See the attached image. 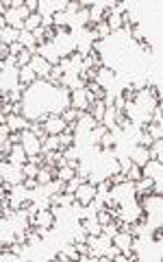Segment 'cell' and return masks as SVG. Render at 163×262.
I'll use <instances>...</instances> for the list:
<instances>
[{
	"mask_svg": "<svg viewBox=\"0 0 163 262\" xmlns=\"http://www.w3.org/2000/svg\"><path fill=\"white\" fill-rule=\"evenodd\" d=\"M142 210L148 216V227L154 230V240H163V194H146L142 199Z\"/></svg>",
	"mask_w": 163,
	"mask_h": 262,
	"instance_id": "6da1fadb",
	"label": "cell"
},
{
	"mask_svg": "<svg viewBox=\"0 0 163 262\" xmlns=\"http://www.w3.org/2000/svg\"><path fill=\"white\" fill-rule=\"evenodd\" d=\"M0 177H3V192L11 190L13 186L24 184L26 181L24 166H16V164H11L9 159L3 157V162H0Z\"/></svg>",
	"mask_w": 163,
	"mask_h": 262,
	"instance_id": "7a4b0ae2",
	"label": "cell"
},
{
	"mask_svg": "<svg viewBox=\"0 0 163 262\" xmlns=\"http://www.w3.org/2000/svg\"><path fill=\"white\" fill-rule=\"evenodd\" d=\"M142 177L152 179V192L163 194V162L161 159H148L142 166Z\"/></svg>",
	"mask_w": 163,
	"mask_h": 262,
	"instance_id": "3957f363",
	"label": "cell"
},
{
	"mask_svg": "<svg viewBox=\"0 0 163 262\" xmlns=\"http://www.w3.org/2000/svg\"><path fill=\"white\" fill-rule=\"evenodd\" d=\"M96 103V96L94 92H90L87 87H80V90H74L72 92V107L78 109V112H90Z\"/></svg>",
	"mask_w": 163,
	"mask_h": 262,
	"instance_id": "277c9868",
	"label": "cell"
},
{
	"mask_svg": "<svg viewBox=\"0 0 163 262\" xmlns=\"http://www.w3.org/2000/svg\"><path fill=\"white\" fill-rule=\"evenodd\" d=\"M22 140H20V144L24 147V151H26V155H28V159L31 157H35V155H42V149H44V142L37 138L31 129H26V131H22Z\"/></svg>",
	"mask_w": 163,
	"mask_h": 262,
	"instance_id": "5b68a950",
	"label": "cell"
},
{
	"mask_svg": "<svg viewBox=\"0 0 163 262\" xmlns=\"http://www.w3.org/2000/svg\"><path fill=\"white\" fill-rule=\"evenodd\" d=\"M113 243L120 247L122 253H127L131 260H137V256H131V253H133V245H135V236H133L131 230H120V232H117V236H113Z\"/></svg>",
	"mask_w": 163,
	"mask_h": 262,
	"instance_id": "8992f818",
	"label": "cell"
},
{
	"mask_svg": "<svg viewBox=\"0 0 163 262\" xmlns=\"http://www.w3.org/2000/svg\"><path fill=\"white\" fill-rule=\"evenodd\" d=\"M31 223L35 225V227L50 232L55 227V223H57V214L53 212V208H50V210H39V212L35 214V218H31Z\"/></svg>",
	"mask_w": 163,
	"mask_h": 262,
	"instance_id": "52a82bcc",
	"label": "cell"
},
{
	"mask_svg": "<svg viewBox=\"0 0 163 262\" xmlns=\"http://www.w3.org/2000/svg\"><path fill=\"white\" fill-rule=\"evenodd\" d=\"M96 192H98L96 184H92V181H83V184L78 186V190L74 192V194H76V201H78V203H83V206H90V203L96 199Z\"/></svg>",
	"mask_w": 163,
	"mask_h": 262,
	"instance_id": "ba28073f",
	"label": "cell"
},
{
	"mask_svg": "<svg viewBox=\"0 0 163 262\" xmlns=\"http://www.w3.org/2000/svg\"><path fill=\"white\" fill-rule=\"evenodd\" d=\"M96 127H98V122H96V118L92 114H83L80 118L74 122V136H87L90 131H94Z\"/></svg>",
	"mask_w": 163,
	"mask_h": 262,
	"instance_id": "9c48e42d",
	"label": "cell"
},
{
	"mask_svg": "<svg viewBox=\"0 0 163 262\" xmlns=\"http://www.w3.org/2000/svg\"><path fill=\"white\" fill-rule=\"evenodd\" d=\"M35 55H42L46 61H50L53 66H59L61 63V55H59V50L55 46V42H44L39 44V48H37V53Z\"/></svg>",
	"mask_w": 163,
	"mask_h": 262,
	"instance_id": "30bf717a",
	"label": "cell"
},
{
	"mask_svg": "<svg viewBox=\"0 0 163 262\" xmlns=\"http://www.w3.org/2000/svg\"><path fill=\"white\" fill-rule=\"evenodd\" d=\"M44 129H46L48 136H61L65 129H68V122L63 120V116H48L44 120Z\"/></svg>",
	"mask_w": 163,
	"mask_h": 262,
	"instance_id": "8fae6325",
	"label": "cell"
},
{
	"mask_svg": "<svg viewBox=\"0 0 163 262\" xmlns=\"http://www.w3.org/2000/svg\"><path fill=\"white\" fill-rule=\"evenodd\" d=\"M31 68L37 72V77H42V79H48L50 77V72H53L55 66L46 61L42 55H33V61H31Z\"/></svg>",
	"mask_w": 163,
	"mask_h": 262,
	"instance_id": "7c38bea8",
	"label": "cell"
},
{
	"mask_svg": "<svg viewBox=\"0 0 163 262\" xmlns=\"http://www.w3.org/2000/svg\"><path fill=\"white\" fill-rule=\"evenodd\" d=\"M7 125H9L11 134H22V131L31 129L28 118H26V116H20V114H9V116H7Z\"/></svg>",
	"mask_w": 163,
	"mask_h": 262,
	"instance_id": "4fadbf2b",
	"label": "cell"
},
{
	"mask_svg": "<svg viewBox=\"0 0 163 262\" xmlns=\"http://www.w3.org/2000/svg\"><path fill=\"white\" fill-rule=\"evenodd\" d=\"M129 157L133 159V164L144 166L148 159H152V153H150V149H148V147H142V144H137V147H133V151H131Z\"/></svg>",
	"mask_w": 163,
	"mask_h": 262,
	"instance_id": "5bb4252c",
	"label": "cell"
},
{
	"mask_svg": "<svg viewBox=\"0 0 163 262\" xmlns=\"http://www.w3.org/2000/svg\"><path fill=\"white\" fill-rule=\"evenodd\" d=\"M20 33H22V31H18V28H13V26L0 28V44H5V46H11V44L20 42Z\"/></svg>",
	"mask_w": 163,
	"mask_h": 262,
	"instance_id": "9a60e30c",
	"label": "cell"
},
{
	"mask_svg": "<svg viewBox=\"0 0 163 262\" xmlns=\"http://www.w3.org/2000/svg\"><path fill=\"white\" fill-rule=\"evenodd\" d=\"M83 225H85V230H87V234H90V236H100L102 232H105L102 223L98 221V214H96V216H87L83 221Z\"/></svg>",
	"mask_w": 163,
	"mask_h": 262,
	"instance_id": "2e32d148",
	"label": "cell"
},
{
	"mask_svg": "<svg viewBox=\"0 0 163 262\" xmlns=\"http://www.w3.org/2000/svg\"><path fill=\"white\" fill-rule=\"evenodd\" d=\"M11 164H16V166H24V164H28V155H26V151H24V147L22 144H16L13 147V151H11V155L7 157Z\"/></svg>",
	"mask_w": 163,
	"mask_h": 262,
	"instance_id": "e0dca14e",
	"label": "cell"
},
{
	"mask_svg": "<svg viewBox=\"0 0 163 262\" xmlns=\"http://www.w3.org/2000/svg\"><path fill=\"white\" fill-rule=\"evenodd\" d=\"M113 79H115V72L111 68H98V70H96V79H94V81L107 90V83H113Z\"/></svg>",
	"mask_w": 163,
	"mask_h": 262,
	"instance_id": "ac0fdd59",
	"label": "cell"
},
{
	"mask_svg": "<svg viewBox=\"0 0 163 262\" xmlns=\"http://www.w3.org/2000/svg\"><path fill=\"white\" fill-rule=\"evenodd\" d=\"M37 79H39V77H37V72L31 68V66H24V68H20V85L24 87V90H26L28 85H33Z\"/></svg>",
	"mask_w": 163,
	"mask_h": 262,
	"instance_id": "d6986e66",
	"label": "cell"
},
{
	"mask_svg": "<svg viewBox=\"0 0 163 262\" xmlns=\"http://www.w3.org/2000/svg\"><path fill=\"white\" fill-rule=\"evenodd\" d=\"M20 44H22V46H24V48L33 50V55L37 53V48H39V44H37L35 35H33L31 31H22V33H20Z\"/></svg>",
	"mask_w": 163,
	"mask_h": 262,
	"instance_id": "ffe728a7",
	"label": "cell"
},
{
	"mask_svg": "<svg viewBox=\"0 0 163 262\" xmlns=\"http://www.w3.org/2000/svg\"><path fill=\"white\" fill-rule=\"evenodd\" d=\"M105 114H107V105H105V101H96L94 107H92V116L96 118V122H100L105 120Z\"/></svg>",
	"mask_w": 163,
	"mask_h": 262,
	"instance_id": "44dd1931",
	"label": "cell"
},
{
	"mask_svg": "<svg viewBox=\"0 0 163 262\" xmlns=\"http://www.w3.org/2000/svg\"><path fill=\"white\" fill-rule=\"evenodd\" d=\"M55 151H61V140H59V136H48L42 153H55Z\"/></svg>",
	"mask_w": 163,
	"mask_h": 262,
	"instance_id": "7402d4cb",
	"label": "cell"
},
{
	"mask_svg": "<svg viewBox=\"0 0 163 262\" xmlns=\"http://www.w3.org/2000/svg\"><path fill=\"white\" fill-rule=\"evenodd\" d=\"M42 22H44V18L39 16V13H31V16H28V20L24 22V31H37V28L42 26Z\"/></svg>",
	"mask_w": 163,
	"mask_h": 262,
	"instance_id": "603a6c76",
	"label": "cell"
},
{
	"mask_svg": "<svg viewBox=\"0 0 163 262\" xmlns=\"http://www.w3.org/2000/svg\"><path fill=\"white\" fill-rule=\"evenodd\" d=\"M135 190H137V194H139V196H142L144 192H152V179L142 177L139 181H135Z\"/></svg>",
	"mask_w": 163,
	"mask_h": 262,
	"instance_id": "cb8c5ba5",
	"label": "cell"
},
{
	"mask_svg": "<svg viewBox=\"0 0 163 262\" xmlns=\"http://www.w3.org/2000/svg\"><path fill=\"white\" fill-rule=\"evenodd\" d=\"M83 114H85V112H78V109H74V107H68L61 116H63V120L68 122V125H74V120H78Z\"/></svg>",
	"mask_w": 163,
	"mask_h": 262,
	"instance_id": "d4e9b609",
	"label": "cell"
},
{
	"mask_svg": "<svg viewBox=\"0 0 163 262\" xmlns=\"http://www.w3.org/2000/svg\"><path fill=\"white\" fill-rule=\"evenodd\" d=\"M76 177V169L72 166H63V169H57V179H63V181H70Z\"/></svg>",
	"mask_w": 163,
	"mask_h": 262,
	"instance_id": "484cf974",
	"label": "cell"
},
{
	"mask_svg": "<svg viewBox=\"0 0 163 262\" xmlns=\"http://www.w3.org/2000/svg\"><path fill=\"white\" fill-rule=\"evenodd\" d=\"M63 155L70 159V162H76V159L83 157V151H80V147H76V144H72L70 149H65L63 151Z\"/></svg>",
	"mask_w": 163,
	"mask_h": 262,
	"instance_id": "4316f807",
	"label": "cell"
},
{
	"mask_svg": "<svg viewBox=\"0 0 163 262\" xmlns=\"http://www.w3.org/2000/svg\"><path fill=\"white\" fill-rule=\"evenodd\" d=\"M150 153H152L154 159H161V162H163V138H157V140L152 142Z\"/></svg>",
	"mask_w": 163,
	"mask_h": 262,
	"instance_id": "83f0119b",
	"label": "cell"
},
{
	"mask_svg": "<svg viewBox=\"0 0 163 262\" xmlns=\"http://www.w3.org/2000/svg\"><path fill=\"white\" fill-rule=\"evenodd\" d=\"M83 181H87V177H83V175H78V177H74V179H70L68 184H65V192H76L78 190V186L83 184Z\"/></svg>",
	"mask_w": 163,
	"mask_h": 262,
	"instance_id": "f1b7e54d",
	"label": "cell"
},
{
	"mask_svg": "<svg viewBox=\"0 0 163 262\" xmlns=\"http://www.w3.org/2000/svg\"><path fill=\"white\" fill-rule=\"evenodd\" d=\"M115 140H117V136L113 134V131H107V134L102 136V140H100V147L105 149V151H109V149L115 144Z\"/></svg>",
	"mask_w": 163,
	"mask_h": 262,
	"instance_id": "f546056e",
	"label": "cell"
},
{
	"mask_svg": "<svg viewBox=\"0 0 163 262\" xmlns=\"http://www.w3.org/2000/svg\"><path fill=\"white\" fill-rule=\"evenodd\" d=\"M31 61H33V50L24 48V50H22V55L18 57V68H24V66H31Z\"/></svg>",
	"mask_w": 163,
	"mask_h": 262,
	"instance_id": "4dcf8cb0",
	"label": "cell"
},
{
	"mask_svg": "<svg viewBox=\"0 0 163 262\" xmlns=\"http://www.w3.org/2000/svg\"><path fill=\"white\" fill-rule=\"evenodd\" d=\"M39 169H42V166H37V164H33V162L24 164V175H26V179H37V173H39Z\"/></svg>",
	"mask_w": 163,
	"mask_h": 262,
	"instance_id": "1f68e13d",
	"label": "cell"
},
{
	"mask_svg": "<svg viewBox=\"0 0 163 262\" xmlns=\"http://www.w3.org/2000/svg\"><path fill=\"white\" fill-rule=\"evenodd\" d=\"M94 28H96V31H98V35H100L102 40H105V38H109V35H111V26L107 24V20H102L100 24H96Z\"/></svg>",
	"mask_w": 163,
	"mask_h": 262,
	"instance_id": "d6a6232c",
	"label": "cell"
},
{
	"mask_svg": "<svg viewBox=\"0 0 163 262\" xmlns=\"http://www.w3.org/2000/svg\"><path fill=\"white\" fill-rule=\"evenodd\" d=\"M127 179H131V181H139V179H142V166L133 164L131 171L127 173Z\"/></svg>",
	"mask_w": 163,
	"mask_h": 262,
	"instance_id": "836d02e7",
	"label": "cell"
},
{
	"mask_svg": "<svg viewBox=\"0 0 163 262\" xmlns=\"http://www.w3.org/2000/svg\"><path fill=\"white\" fill-rule=\"evenodd\" d=\"M137 140H139V144H142V147H148V149H150V147H152V142H154V138L148 134V131H142V134L137 136Z\"/></svg>",
	"mask_w": 163,
	"mask_h": 262,
	"instance_id": "e575fe53",
	"label": "cell"
},
{
	"mask_svg": "<svg viewBox=\"0 0 163 262\" xmlns=\"http://www.w3.org/2000/svg\"><path fill=\"white\" fill-rule=\"evenodd\" d=\"M59 140H61V151H65V149H70L74 144V134H61L59 136Z\"/></svg>",
	"mask_w": 163,
	"mask_h": 262,
	"instance_id": "d590c367",
	"label": "cell"
},
{
	"mask_svg": "<svg viewBox=\"0 0 163 262\" xmlns=\"http://www.w3.org/2000/svg\"><path fill=\"white\" fill-rule=\"evenodd\" d=\"M9 50H11V55H13V57H20V55H22V50H24V46H22L20 42H16V44H11V46H9Z\"/></svg>",
	"mask_w": 163,
	"mask_h": 262,
	"instance_id": "8d00e7d4",
	"label": "cell"
},
{
	"mask_svg": "<svg viewBox=\"0 0 163 262\" xmlns=\"http://www.w3.org/2000/svg\"><path fill=\"white\" fill-rule=\"evenodd\" d=\"M26 9L31 13H37L39 11V0H26Z\"/></svg>",
	"mask_w": 163,
	"mask_h": 262,
	"instance_id": "74e56055",
	"label": "cell"
}]
</instances>
